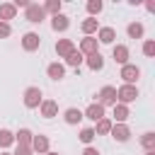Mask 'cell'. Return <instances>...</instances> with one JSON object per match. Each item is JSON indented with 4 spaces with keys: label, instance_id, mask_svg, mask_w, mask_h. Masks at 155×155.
<instances>
[{
    "label": "cell",
    "instance_id": "cell-1",
    "mask_svg": "<svg viewBox=\"0 0 155 155\" xmlns=\"http://www.w3.org/2000/svg\"><path fill=\"white\" fill-rule=\"evenodd\" d=\"M138 99V87L136 85H121V87H116V102L119 104H131V102H136Z\"/></svg>",
    "mask_w": 155,
    "mask_h": 155
},
{
    "label": "cell",
    "instance_id": "cell-2",
    "mask_svg": "<svg viewBox=\"0 0 155 155\" xmlns=\"http://www.w3.org/2000/svg\"><path fill=\"white\" fill-rule=\"evenodd\" d=\"M22 102L27 109H36L41 102H44V94H41V87H27L24 94H22Z\"/></svg>",
    "mask_w": 155,
    "mask_h": 155
},
{
    "label": "cell",
    "instance_id": "cell-3",
    "mask_svg": "<svg viewBox=\"0 0 155 155\" xmlns=\"http://www.w3.org/2000/svg\"><path fill=\"white\" fill-rule=\"evenodd\" d=\"M24 19L31 22V24H41V22L46 19V12H44V7H41L39 2H29L27 12H24Z\"/></svg>",
    "mask_w": 155,
    "mask_h": 155
},
{
    "label": "cell",
    "instance_id": "cell-4",
    "mask_svg": "<svg viewBox=\"0 0 155 155\" xmlns=\"http://www.w3.org/2000/svg\"><path fill=\"white\" fill-rule=\"evenodd\" d=\"M119 78L124 80V85H136V80L140 78V68L133 65V63H126V65H121V75Z\"/></svg>",
    "mask_w": 155,
    "mask_h": 155
},
{
    "label": "cell",
    "instance_id": "cell-5",
    "mask_svg": "<svg viewBox=\"0 0 155 155\" xmlns=\"http://www.w3.org/2000/svg\"><path fill=\"white\" fill-rule=\"evenodd\" d=\"M97 97H99V104L102 107H114L116 104V87L114 85H104Z\"/></svg>",
    "mask_w": 155,
    "mask_h": 155
},
{
    "label": "cell",
    "instance_id": "cell-6",
    "mask_svg": "<svg viewBox=\"0 0 155 155\" xmlns=\"http://www.w3.org/2000/svg\"><path fill=\"white\" fill-rule=\"evenodd\" d=\"M78 51L87 58V56H92V53H99V44H97L94 36H85V39H80V48H78Z\"/></svg>",
    "mask_w": 155,
    "mask_h": 155
},
{
    "label": "cell",
    "instance_id": "cell-7",
    "mask_svg": "<svg viewBox=\"0 0 155 155\" xmlns=\"http://www.w3.org/2000/svg\"><path fill=\"white\" fill-rule=\"evenodd\" d=\"M41 46V36L36 34V31H27L24 36H22V48L24 51H36Z\"/></svg>",
    "mask_w": 155,
    "mask_h": 155
},
{
    "label": "cell",
    "instance_id": "cell-8",
    "mask_svg": "<svg viewBox=\"0 0 155 155\" xmlns=\"http://www.w3.org/2000/svg\"><path fill=\"white\" fill-rule=\"evenodd\" d=\"M82 116H85V119H90V121H94V124H97V121H99V119H104V107H102V104H99V102H92V104H90V107H87V109H85V111H82Z\"/></svg>",
    "mask_w": 155,
    "mask_h": 155
},
{
    "label": "cell",
    "instance_id": "cell-9",
    "mask_svg": "<svg viewBox=\"0 0 155 155\" xmlns=\"http://www.w3.org/2000/svg\"><path fill=\"white\" fill-rule=\"evenodd\" d=\"M109 133H111V138H114V140H119V143H126V140L131 138V128H128L126 124H114Z\"/></svg>",
    "mask_w": 155,
    "mask_h": 155
},
{
    "label": "cell",
    "instance_id": "cell-10",
    "mask_svg": "<svg viewBox=\"0 0 155 155\" xmlns=\"http://www.w3.org/2000/svg\"><path fill=\"white\" fill-rule=\"evenodd\" d=\"M48 145H51V143H48V136H41V133H39V136L31 138V145H29V148H31V153L44 155V153H48Z\"/></svg>",
    "mask_w": 155,
    "mask_h": 155
},
{
    "label": "cell",
    "instance_id": "cell-11",
    "mask_svg": "<svg viewBox=\"0 0 155 155\" xmlns=\"http://www.w3.org/2000/svg\"><path fill=\"white\" fill-rule=\"evenodd\" d=\"M73 51H75V44H73L70 39H58V41H56V53H58V58H68Z\"/></svg>",
    "mask_w": 155,
    "mask_h": 155
},
{
    "label": "cell",
    "instance_id": "cell-12",
    "mask_svg": "<svg viewBox=\"0 0 155 155\" xmlns=\"http://www.w3.org/2000/svg\"><path fill=\"white\" fill-rule=\"evenodd\" d=\"M128 56H131V51H128V46H124V44H116L114 51H111V58H114L119 65H126V63H128Z\"/></svg>",
    "mask_w": 155,
    "mask_h": 155
},
{
    "label": "cell",
    "instance_id": "cell-13",
    "mask_svg": "<svg viewBox=\"0 0 155 155\" xmlns=\"http://www.w3.org/2000/svg\"><path fill=\"white\" fill-rule=\"evenodd\" d=\"M39 111H41L44 119H53V116L58 114V102H53V99H44V102L39 104Z\"/></svg>",
    "mask_w": 155,
    "mask_h": 155
},
{
    "label": "cell",
    "instance_id": "cell-14",
    "mask_svg": "<svg viewBox=\"0 0 155 155\" xmlns=\"http://www.w3.org/2000/svg\"><path fill=\"white\" fill-rule=\"evenodd\" d=\"M68 27H70V17H68V15L61 12V15H53V17H51V29H53V31H65Z\"/></svg>",
    "mask_w": 155,
    "mask_h": 155
},
{
    "label": "cell",
    "instance_id": "cell-15",
    "mask_svg": "<svg viewBox=\"0 0 155 155\" xmlns=\"http://www.w3.org/2000/svg\"><path fill=\"white\" fill-rule=\"evenodd\" d=\"M116 39V31L111 27H99L97 29V44H114Z\"/></svg>",
    "mask_w": 155,
    "mask_h": 155
},
{
    "label": "cell",
    "instance_id": "cell-16",
    "mask_svg": "<svg viewBox=\"0 0 155 155\" xmlns=\"http://www.w3.org/2000/svg\"><path fill=\"white\" fill-rule=\"evenodd\" d=\"M15 15H17V7L12 2H0V22L10 24V19H15Z\"/></svg>",
    "mask_w": 155,
    "mask_h": 155
},
{
    "label": "cell",
    "instance_id": "cell-17",
    "mask_svg": "<svg viewBox=\"0 0 155 155\" xmlns=\"http://www.w3.org/2000/svg\"><path fill=\"white\" fill-rule=\"evenodd\" d=\"M80 29H82V34H85V36H92V34H97V29H99V22H97V17H87V19H82Z\"/></svg>",
    "mask_w": 155,
    "mask_h": 155
},
{
    "label": "cell",
    "instance_id": "cell-18",
    "mask_svg": "<svg viewBox=\"0 0 155 155\" xmlns=\"http://www.w3.org/2000/svg\"><path fill=\"white\" fill-rule=\"evenodd\" d=\"M131 116V111H128V107L126 104H114V124H126V119Z\"/></svg>",
    "mask_w": 155,
    "mask_h": 155
},
{
    "label": "cell",
    "instance_id": "cell-19",
    "mask_svg": "<svg viewBox=\"0 0 155 155\" xmlns=\"http://www.w3.org/2000/svg\"><path fill=\"white\" fill-rule=\"evenodd\" d=\"M63 119H65V124H70V126H75V124H80L85 116H82V111L80 109H75V107H70V109H65V114H63Z\"/></svg>",
    "mask_w": 155,
    "mask_h": 155
},
{
    "label": "cell",
    "instance_id": "cell-20",
    "mask_svg": "<svg viewBox=\"0 0 155 155\" xmlns=\"http://www.w3.org/2000/svg\"><path fill=\"white\" fill-rule=\"evenodd\" d=\"M126 34H128V39H143L145 27H143L140 22H131V24L126 27Z\"/></svg>",
    "mask_w": 155,
    "mask_h": 155
},
{
    "label": "cell",
    "instance_id": "cell-21",
    "mask_svg": "<svg viewBox=\"0 0 155 155\" xmlns=\"http://www.w3.org/2000/svg\"><path fill=\"white\" fill-rule=\"evenodd\" d=\"M46 75H48L51 80H61V78L65 75V65H61V63H48Z\"/></svg>",
    "mask_w": 155,
    "mask_h": 155
},
{
    "label": "cell",
    "instance_id": "cell-22",
    "mask_svg": "<svg viewBox=\"0 0 155 155\" xmlns=\"http://www.w3.org/2000/svg\"><path fill=\"white\" fill-rule=\"evenodd\" d=\"M31 138H34V133H31L29 128H19V131L15 133V143H17V145H31Z\"/></svg>",
    "mask_w": 155,
    "mask_h": 155
},
{
    "label": "cell",
    "instance_id": "cell-23",
    "mask_svg": "<svg viewBox=\"0 0 155 155\" xmlns=\"http://www.w3.org/2000/svg\"><path fill=\"white\" fill-rule=\"evenodd\" d=\"M85 63H87L90 70H102V68H104V58H102V53H92V56H87Z\"/></svg>",
    "mask_w": 155,
    "mask_h": 155
},
{
    "label": "cell",
    "instance_id": "cell-24",
    "mask_svg": "<svg viewBox=\"0 0 155 155\" xmlns=\"http://www.w3.org/2000/svg\"><path fill=\"white\" fill-rule=\"evenodd\" d=\"M111 126H114V121H111V119H107V116H104V119H99V121H97V126H94V136H107V133L111 131Z\"/></svg>",
    "mask_w": 155,
    "mask_h": 155
},
{
    "label": "cell",
    "instance_id": "cell-25",
    "mask_svg": "<svg viewBox=\"0 0 155 155\" xmlns=\"http://www.w3.org/2000/svg\"><path fill=\"white\" fill-rule=\"evenodd\" d=\"M41 7H44V12H46V15H61L63 2H61V0H46Z\"/></svg>",
    "mask_w": 155,
    "mask_h": 155
},
{
    "label": "cell",
    "instance_id": "cell-26",
    "mask_svg": "<svg viewBox=\"0 0 155 155\" xmlns=\"http://www.w3.org/2000/svg\"><path fill=\"white\" fill-rule=\"evenodd\" d=\"M12 143H15V133H12V131H7V128H0V148H2V150H7Z\"/></svg>",
    "mask_w": 155,
    "mask_h": 155
},
{
    "label": "cell",
    "instance_id": "cell-27",
    "mask_svg": "<svg viewBox=\"0 0 155 155\" xmlns=\"http://www.w3.org/2000/svg\"><path fill=\"white\" fill-rule=\"evenodd\" d=\"M140 145L145 148V153H148V150H155V133H153V131H145V133L140 136Z\"/></svg>",
    "mask_w": 155,
    "mask_h": 155
},
{
    "label": "cell",
    "instance_id": "cell-28",
    "mask_svg": "<svg viewBox=\"0 0 155 155\" xmlns=\"http://www.w3.org/2000/svg\"><path fill=\"white\" fill-rule=\"evenodd\" d=\"M82 61H85V56H82V53H80L78 48H75V51H73V53H70V56L65 58V63H68L70 68H80V63H82Z\"/></svg>",
    "mask_w": 155,
    "mask_h": 155
},
{
    "label": "cell",
    "instance_id": "cell-29",
    "mask_svg": "<svg viewBox=\"0 0 155 155\" xmlns=\"http://www.w3.org/2000/svg\"><path fill=\"white\" fill-rule=\"evenodd\" d=\"M102 7H104V5H102V0H90V2H87V12H90V17L99 15V12H102Z\"/></svg>",
    "mask_w": 155,
    "mask_h": 155
},
{
    "label": "cell",
    "instance_id": "cell-30",
    "mask_svg": "<svg viewBox=\"0 0 155 155\" xmlns=\"http://www.w3.org/2000/svg\"><path fill=\"white\" fill-rule=\"evenodd\" d=\"M78 138H80V140H82V143H85V145H90V143H92V140H94V128H82V131H80V136H78Z\"/></svg>",
    "mask_w": 155,
    "mask_h": 155
},
{
    "label": "cell",
    "instance_id": "cell-31",
    "mask_svg": "<svg viewBox=\"0 0 155 155\" xmlns=\"http://www.w3.org/2000/svg\"><path fill=\"white\" fill-rule=\"evenodd\" d=\"M143 53H145L148 58H153V56H155V41H153V39L143 41Z\"/></svg>",
    "mask_w": 155,
    "mask_h": 155
},
{
    "label": "cell",
    "instance_id": "cell-32",
    "mask_svg": "<svg viewBox=\"0 0 155 155\" xmlns=\"http://www.w3.org/2000/svg\"><path fill=\"white\" fill-rule=\"evenodd\" d=\"M10 34H12V27L7 22H0V39H7Z\"/></svg>",
    "mask_w": 155,
    "mask_h": 155
},
{
    "label": "cell",
    "instance_id": "cell-33",
    "mask_svg": "<svg viewBox=\"0 0 155 155\" xmlns=\"http://www.w3.org/2000/svg\"><path fill=\"white\" fill-rule=\"evenodd\" d=\"M12 155H34V153H31L29 145H17V150H15Z\"/></svg>",
    "mask_w": 155,
    "mask_h": 155
},
{
    "label": "cell",
    "instance_id": "cell-34",
    "mask_svg": "<svg viewBox=\"0 0 155 155\" xmlns=\"http://www.w3.org/2000/svg\"><path fill=\"white\" fill-rule=\"evenodd\" d=\"M82 155H99V150H97V148H92V145H87V148L82 150Z\"/></svg>",
    "mask_w": 155,
    "mask_h": 155
},
{
    "label": "cell",
    "instance_id": "cell-35",
    "mask_svg": "<svg viewBox=\"0 0 155 155\" xmlns=\"http://www.w3.org/2000/svg\"><path fill=\"white\" fill-rule=\"evenodd\" d=\"M44 155H58V153H53V150H48V153H44Z\"/></svg>",
    "mask_w": 155,
    "mask_h": 155
},
{
    "label": "cell",
    "instance_id": "cell-36",
    "mask_svg": "<svg viewBox=\"0 0 155 155\" xmlns=\"http://www.w3.org/2000/svg\"><path fill=\"white\" fill-rule=\"evenodd\" d=\"M145 155H155V150H148V153H145Z\"/></svg>",
    "mask_w": 155,
    "mask_h": 155
},
{
    "label": "cell",
    "instance_id": "cell-37",
    "mask_svg": "<svg viewBox=\"0 0 155 155\" xmlns=\"http://www.w3.org/2000/svg\"><path fill=\"white\" fill-rule=\"evenodd\" d=\"M0 155H12V153H0Z\"/></svg>",
    "mask_w": 155,
    "mask_h": 155
}]
</instances>
